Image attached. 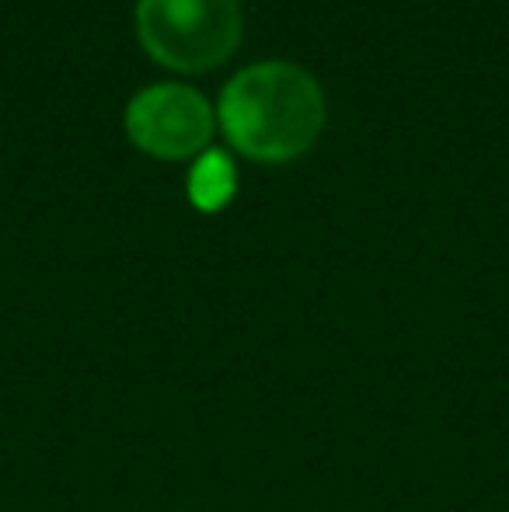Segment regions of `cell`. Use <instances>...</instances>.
Returning <instances> with one entry per match:
<instances>
[{"instance_id": "3", "label": "cell", "mask_w": 509, "mask_h": 512, "mask_svg": "<svg viewBox=\"0 0 509 512\" xmlns=\"http://www.w3.org/2000/svg\"><path fill=\"white\" fill-rule=\"evenodd\" d=\"M217 112L189 84H154L126 105V133L143 154L185 161L210 147Z\"/></svg>"}, {"instance_id": "1", "label": "cell", "mask_w": 509, "mask_h": 512, "mask_svg": "<svg viewBox=\"0 0 509 512\" xmlns=\"http://www.w3.org/2000/svg\"><path fill=\"white\" fill-rule=\"evenodd\" d=\"M217 122L231 147L252 161H297L325 129V91L297 63H252L220 91Z\"/></svg>"}, {"instance_id": "2", "label": "cell", "mask_w": 509, "mask_h": 512, "mask_svg": "<svg viewBox=\"0 0 509 512\" xmlns=\"http://www.w3.org/2000/svg\"><path fill=\"white\" fill-rule=\"evenodd\" d=\"M245 18L238 0H140L136 35L161 67L199 74L238 49Z\"/></svg>"}, {"instance_id": "4", "label": "cell", "mask_w": 509, "mask_h": 512, "mask_svg": "<svg viewBox=\"0 0 509 512\" xmlns=\"http://www.w3.org/2000/svg\"><path fill=\"white\" fill-rule=\"evenodd\" d=\"M238 192V168L224 150H203L189 171V199L203 213H217Z\"/></svg>"}]
</instances>
